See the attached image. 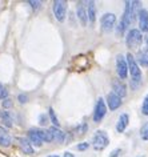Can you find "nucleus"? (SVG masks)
Returning a JSON list of instances; mask_svg holds the SVG:
<instances>
[{"mask_svg":"<svg viewBox=\"0 0 148 157\" xmlns=\"http://www.w3.org/2000/svg\"><path fill=\"white\" fill-rule=\"evenodd\" d=\"M140 4H142L140 2H126V10H124L123 17H122V20H120V23H119L118 28H116V32H118V35H122L124 31H126L128 27L134 23L136 11H138ZM139 11H138V12H139Z\"/></svg>","mask_w":148,"mask_h":157,"instance_id":"1","label":"nucleus"},{"mask_svg":"<svg viewBox=\"0 0 148 157\" xmlns=\"http://www.w3.org/2000/svg\"><path fill=\"white\" fill-rule=\"evenodd\" d=\"M127 67H128V72L131 73V80L134 83V87H136L140 81H142V71H140V67L138 65L135 57L132 56L131 53L127 55Z\"/></svg>","mask_w":148,"mask_h":157,"instance_id":"2","label":"nucleus"},{"mask_svg":"<svg viewBox=\"0 0 148 157\" xmlns=\"http://www.w3.org/2000/svg\"><path fill=\"white\" fill-rule=\"evenodd\" d=\"M143 41V36H142V32L136 28H131L127 33V37H126V44L130 49H136L139 48L140 44Z\"/></svg>","mask_w":148,"mask_h":157,"instance_id":"3","label":"nucleus"},{"mask_svg":"<svg viewBox=\"0 0 148 157\" xmlns=\"http://www.w3.org/2000/svg\"><path fill=\"white\" fill-rule=\"evenodd\" d=\"M92 144L96 151H102V149H104L110 144V139H108L107 133L104 131H96L95 136H93V140H92Z\"/></svg>","mask_w":148,"mask_h":157,"instance_id":"4","label":"nucleus"},{"mask_svg":"<svg viewBox=\"0 0 148 157\" xmlns=\"http://www.w3.org/2000/svg\"><path fill=\"white\" fill-rule=\"evenodd\" d=\"M52 10H53V15H55L56 20L64 21L65 15H67V2H64V0H55Z\"/></svg>","mask_w":148,"mask_h":157,"instance_id":"5","label":"nucleus"},{"mask_svg":"<svg viewBox=\"0 0 148 157\" xmlns=\"http://www.w3.org/2000/svg\"><path fill=\"white\" fill-rule=\"evenodd\" d=\"M106 113H107L106 103H104L103 97H99L97 103H96V107H95V111H93V121H95V123H100V121L103 120V117L106 116Z\"/></svg>","mask_w":148,"mask_h":157,"instance_id":"6","label":"nucleus"},{"mask_svg":"<svg viewBox=\"0 0 148 157\" xmlns=\"http://www.w3.org/2000/svg\"><path fill=\"white\" fill-rule=\"evenodd\" d=\"M116 16L115 13H104L102 19H100V24H102V29L104 32H111L115 27Z\"/></svg>","mask_w":148,"mask_h":157,"instance_id":"7","label":"nucleus"},{"mask_svg":"<svg viewBox=\"0 0 148 157\" xmlns=\"http://www.w3.org/2000/svg\"><path fill=\"white\" fill-rule=\"evenodd\" d=\"M116 71H118V75L122 80L127 78V76H128L127 60L122 56V55H118V57H116Z\"/></svg>","mask_w":148,"mask_h":157,"instance_id":"8","label":"nucleus"},{"mask_svg":"<svg viewBox=\"0 0 148 157\" xmlns=\"http://www.w3.org/2000/svg\"><path fill=\"white\" fill-rule=\"evenodd\" d=\"M107 105L110 108V111H115L122 105V99L119 96H116L114 92H110L107 95Z\"/></svg>","mask_w":148,"mask_h":157,"instance_id":"9","label":"nucleus"},{"mask_svg":"<svg viewBox=\"0 0 148 157\" xmlns=\"http://www.w3.org/2000/svg\"><path fill=\"white\" fill-rule=\"evenodd\" d=\"M139 27L140 32H147L148 31V11L147 10H140L139 12Z\"/></svg>","mask_w":148,"mask_h":157,"instance_id":"10","label":"nucleus"},{"mask_svg":"<svg viewBox=\"0 0 148 157\" xmlns=\"http://www.w3.org/2000/svg\"><path fill=\"white\" fill-rule=\"evenodd\" d=\"M112 92L122 99V97H124L127 95V88L120 80H114L112 81Z\"/></svg>","mask_w":148,"mask_h":157,"instance_id":"11","label":"nucleus"},{"mask_svg":"<svg viewBox=\"0 0 148 157\" xmlns=\"http://www.w3.org/2000/svg\"><path fill=\"white\" fill-rule=\"evenodd\" d=\"M76 13H77V17L81 23V25L85 27L88 23V17H87V11H85V7H84V3L80 2L76 7Z\"/></svg>","mask_w":148,"mask_h":157,"instance_id":"12","label":"nucleus"},{"mask_svg":"<svg viewBox=\"0 0 148 157\" xmlns=\"http://www.w3.org/2000/svg\"><path fill=\"white\" fill-rule=\"evenodd\" d=\"M28 141L31 144H33L35 147H41L43 145V140L40 135H39V129H29L28 131Z\"/></svg>","mask_w":148,"mask_h":157,"instance_id":"13","label":"nucleus"},{"mask_svg":"<svg viewBox=\"0 0 148 157\" xmlns=\"http://www.w3.org/2000/svg\"><path fill=\"white\" fill-rule=\"evenodd\" d=\"M128 121H130V117H128L127 113H123L120 115L119 120H118V124H116V131L119 133H123L126 131V128L128 127Z\"/></svg>","mask_w":148,"mask_h":157,"instance_id":"14","label":"nucleus"},{"mask_svg":"<svg viewBox=\"0 0 148 157\" xmlns=\"http://www.w3.org/2000/svg\"><path fill=\"white\" fill-rule=\"evenodd\" d=\"M87 17L88 20L91 21V24H93L96 20V6H95V2H87Z\"/></svg>","mask_w":148,"mask_h":157,"instance_id":"15","label":"nucleus"},{"mask_svg":"<svg viewBox=\"0 0 148 157\" xmlns=\"http://www.w3.org/2000/svg\"><path fill=\"white\" fill-rule=\"evenodd\" d=\"M49 132H51V135H52V139L53 141H56V143H64V140H65V133L63 131H60L59 128H56V127H52V128H49Z\"/></svg>","mask_w":148,"mask_h":157,"instance_id":"16","label":"nucleus"},{"mask_svg":"<svg viewBox=\"0 0 148 157\" xmlns=\"http://www.w3.org/2000/svg\"><path fill=\"white\" fill-rule=\"evenodd\" d=\"M135 60H136V63H138V65H142V67L148 68V51L147 49L139 51L138 55H136Z\"/></svg>","mask_w":148,"mask_h":157,"instance_id":"17","label":"nucleus"},{"mask_svg":"<svg viewBox=\"0 0 148 157\" xmlns=\"http://www.w3.org/2000/svg\"><path fill=\"white\" fill-rule=\"evenodd\" d=\"M18 141H19V145H20L21 151L24 152L25 155H33V148H32V145L29 144L28 140L24 139V137H20Z\"/></svg>","mask_w":148,"mask_h":157,"instance_id":"18","label":"nucleus"},{"mask_svg":"<svg viewBox=\"0 0 148 157\" xmlns=\"http://www.w3.org/2000/svg\"><path fill=\"white\" fill-rule=\"evenodd\" d=\"M11 143H12V139L8 135V132L6 131L4 128L0 127V145L2 147H10Z\"/></svg>","mask_w":148,"mask_h":157,"instance_id":"19","label":"nucleus"},{"mask_svg":"<svg viewBox=\"0 0 148 157\" xmlns=\"http://www.w3.org/2000/svg\"><path fill=\"white\" fill-rule=\"evenodd\" d=\"M0 121H2V123L4 124L6 127H8V128L12 127V123H14V120H12V116H11V113H10V112H7V111H2Z\"/></svg>","mask_w":148,"mask_h":157,"instance_id":"20","label":"nucleus"},{"mask_svg":"<svg viewBox=\"0 0 148 157\" xmlns=\"http://www.w3.org/2000/svg\"><path fill=\"white\" fill-rule=\"evenodd\" d=\"M39 135H40L43 143H44V141H45V143H51V141H53L49 129H39Z\"/></svg>","mask_w":148,"mask_h":157,"instance_id":"21","label":"nucleus"},{"mask_svg":"<svg viewBox=\"0 0 148 157\" xmlns=\"http://www.w3.org/2000/svg\"><path fill=\"white\" fill-rule=\"evenodd\" d=\"M140 137H142L143 140L148 141V121L143 125L142 129H140Z\"/></svg>","mask_w":148,"mask_h":157,"instance_id":"22","label":"nucleus"},{"mask_svg":"<svg viewBox=\"0 0 148 157\" xmlns=\"http://www.w3.org/2000/svg\"><path fill=\"white\" fill-rule=\"evenodd\" d=\"M49 117H51V121H52V124H53V127H59V120H57V117L55 115V111H53L52 108H49Z\"/></svg>","mask_w":148,"mask_h":157,"instance_id":"23","label":"nucleus"},{"mask_svg":"<svg viewBox=\"0 0 148 157\" xmlns=\"http://www.w3.org/2000/svg\"><path fill=\"white\" fill-rule=\"evenodd\" d=\"M8 97V89H7L6 85H3V84H0V99L2 100H4Z\"/></svg>","mask_w":148,"mask_h":157,"instance_id":"24","label":"nucleus"},{"mask_svg":"<svg viewBox=\"0 0 148 157\" xmlns=\"http://www.w3.org/2000/svg\"><path fill=\"white\" fill-rule=\"evenodd\" d=\"M142 112H143V115L148 116V95L144 97V101H143V105H142Z\"/></svg>","mask_w":148,"mask_h":157,"instance_id":"25","label":"nucleus"},{"mask_svg":"<svg viewBox=\"0 0 148 157\" xmlns=\"http://www.w3.org/2000/svg\"><path fill=\"white\" fill-rule=\"evenodd\" d=\"M28 4H29L31 7H32V8H33L35 11H36V10H39V8L41 7V2H35V0H29Z\"/></svg>","mask_w":148,"mask_h":157,"instance_id":"26","label":"nucleus"},{"mask_svg":"<svg viewBox=\"0 0 148 157\" xmlns=\"http://www.w3.org/2000/svg\"><path fill=\"white\" fill-rule=\"evenodd\" d=\"M2 104H3V108H6V109L12 108V105H14V103L11 101V99H4L2 101Z\"/></svg>","mask_w":148,"mask_h":157,"instance_id":"27","label":"nucleus"},{"mask_svg":"<svg viewBox=\"0 0 148 157\" xmlns=\"http://www.w3.org/2000/svg\"><path fill=\"white\" fill-rule=\"evenodd\" d=\"M88 147H89L88 143H80V144H77L76 149L77 151H85V149H88Z\"/></svg>","mask_w":148,"mask_h":157,"instance_id":"28","label":"nucleus"},{"mask_svg":"<svg viewBox=\"0 0 148 157\" xmlns=\"http://www.w3.org/2000/svg\"><path fill=\"white\" fill-rule=\"evenodd\" d=\"M120 155H122V149H115V151L111 153L110 157H119Z\"/></svg>","mask_w":148,"mask_h":157,"instance_id":"29","label":"nucleus"},{"mask_svg":"<svg viewBox=\"0 0 148 157\" xmlns=\"http://www.w3.org/2000/svg\"><path fill=\"white\" fill-rule=\"evenodd\" d=\"M39 121H40L41 125H45L48 120H47V116H45V115H40V117H39Z\"/></svg>","mask_w":148,"mask_h":157,"instance_id":"30","label":"nucleus"},{"mask_svg":"<svg viewBox=\"0 0 148 157\" xmlns=\"http://www.w3.org/2000/svg\"><path fill=\"white\" fill-rule=\"evenodd\" d=\"M18 99H19V101H20L21 104L27 103V96H25V95H19V96H18Z\"/></svg>","mask_w":148,"mask_h":157,"instance_id":"31","label":"nucleus"},{"mask_svg":"<svg viewBox=\"0 0 148 157\" xmlns=\"http://www.w3.org/2000/svg\"><path fill=\"white\" fill-rule=\"evenodd\" d=\"M63 157H75V156H73L71 152H65L64 155H63Z\"/></svg>","mask_w":148,"mask_h":157,"instance_id":"32","label":"nucleus"},{"mask_svg":"<svg viewBox=\"0 0 148 157\" xmlns=\"http://www.w3.org/2000/svg\"><path fill=\"white\" fill-rule=\"evenodd\" d=\"M144 41H146V45H147V51H148V35L144 37Z\"/></svg>","mask_w":148,"mask_h":157,"instance_id":"33","label":"nucleus"},{"mask_svg":"<svg viewBox=\"0 0 148 157\" xmlns=\"http://www.w3.org/2000/svg\"><path fill=\"white\" fill-rule=\"evenodd\" d=\"M48 157H59L57 155H51V156H48Z\"/></svg>","mask_w":148,"mask_h":157,"instance_id":"34","label":"nucleus"},{"mask_svg":"<svg viewBox=\"0 0 148 157\" xmlns=\"http://www.w3.org/2000/svg\"><path fill=\"white\" fill-rule=\"evenodd\" d=\"M0 116H2V111H0Z\"/></svg>","mask_w":148,"mask_h":157,"instance_id":"35","label":"nucleus"}]
</instances>
